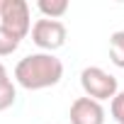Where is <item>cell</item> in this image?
I'll list each match as a JSON object with an SVG mask.
<instances>
[{"instance_id":"9c48e42d","label":"cell","mask_w":124,"mask_h":124,"mask_svg":"<svg viewBox=\"0 0 124 124\" xmlns=\"http://www.w3.org/2000/svg\"><path fill=\"white\" fill-rule=\"evenodd\" d=\"M20 46V39L12 37L5 27H0V56H10L12 51H17Z\"/></svg>"},{"instance_id":"8fae6325","label":"cell","mask_w":124,"mask_h":124,"mask_svg":"<svg viewBox=\"0 0 124 124\" xmlns=\"http://www.w3.org/2000/svg\"><path fill=\"white\" fill-rule=\"evenodd\" d=\"M119 124H124V117H122V119H119Z\"/></svg>"},{"instance_id":"7c38bea8","label":"cell","mask_w":124,"mask_h":124,"mask_svg":"<svg viewBox=\"0 0 124 124\" xmlns=\"http://www.w3.org/2000/svg\"><path fill=\"white\" fill-rule=\"evenodd\" d=\"M0 10H3V0H0Z\"/></svg>"},{"instance_id":"52a82bcc","label":"cell","mask_w":124,"mask_h":124,"mask_svg":"<svg viewBox=\"0 0 124 124\" xmlns=\"http://www.w3.org/2000/svg\"><path fill=\"white\" fill-rule=\"evenodd\" d=\"M37 8L46 20H58L68 12V0H39Z\"/></svg>"},{"instance_id":"8992f818","label":"cell","mask_w":124,"mask_h":124,"mask_svg":"<svg viewBox=\"0 0 124 124\" xmlns=\"http://www.w3.org/2000/svg\"><path fill=\"white\" fill-rule=\"evenodd\" d=\"M15 97H17V90H15V83L10 80L5 66L0 63V112L8 109L15 105Z\"/></svg>"},{"instance_id":"30bf717a","label":"cell","mask_w":124,"mask_h":124,"mask_svg":"<svg viewBox=\"0 0 124 124\" xmlns=\"http://www.w3.org/2000/svg\"><path fill=\"white\" fill-rule=\"evenodd\" d=\"M112 117H114L117 122L124 117V90H122V93H117V95H114V100H112Z\"/></svg>"},{"instance_id":"6da1fadb","label":"cell","mask_w":124,"mask_h":124,"mask_svg":"<svg viewBox=\"0 0 124 124\" xmlns=\"http://www.w3.org/2000/svg\"><path fill=\"white\" fill-rule=\"evenodd\" d=\"M63 78V63L54 54H29L15 66V80L24 90H44L58 85Z\"/></svg>"},{"instance_id":"277c9868","label":"cell","mask_w":124,"mask_h":124,"mask_svg":"<svg viewBox=\"0 0 124 124\" xmlns=\"http://www.w3.org/2000/svg\"><path fill=\"white\" fill-rule=\"evenodd\" d=\"M66 24L63 22H58V20H37L34 22V27H32V41L39 46V49H44L46 54H51V51H56V49H61L66 44Z\"/></svg>"},{"instance_id":"ba28073f","label":"cell","mask_w":124,"mask_h":124,"mask_svg":"<svg viewBox=\"0 0 124 124\" xmlns=\"http://www.w3.org/2000/svg\"><path fill=\"white\" fill-rule=\"evenodd\" d=\"M109 58L117 68H124V32L109 34Z\"/></svg>"},{"instance_id":"5b68a950","label":"cell","mask_w":124,"mask_h":124,"mask_svg":"<svg viewBox=\"0 0 124 124\" xmlns=\"http://www.w3.org/2000/svg\"><path fill=\"white\" fill-rule=\"evenodd\" d=\"M71 124H105V109L93 97H78L71 105Z\"/></svg>"},{"instance_id":"3957f363","label":"cell","mask_w":124,"mask_h":124,"mask_svg":"<svg viewBox=\"0 0 124 124\" xmlns=\"http://www.w3.org/2000/svg\"><path fill=\"white\" fill-rule=\"evenodd\" d=\"M0 27H5L12 37L20 41L29 34L32 20H29V5L24 0H3V10H0Z\"/></svg>"},{"instance_id":"7a4b0ae2","label":"cell","mask_w":124,"mask_h":124,"mask_svg":"<svg viewBox=\"0 0 124 124\" xmlns=\"http://www.w3.org/2000/svg\"><path fill=\"white\" fill-rule=\"evenodd\" d=\"M80 85L85 90V97H93L97 102L102 100H114L117 90V78L102 71L100 66H88L80 71Z\"/></svg>"}]
</instances>
